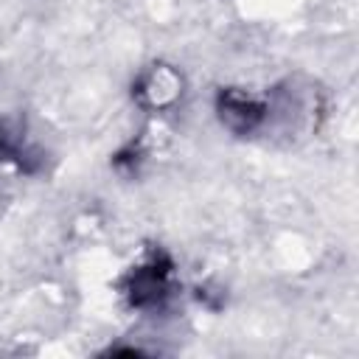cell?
<instances>
[{
    "label": "cell",
    "instance_id": "cell-4",
    "mask_svg": "<svg viewBox=\"0 0 359 359\" xmlns=\"http://www.w3.org/2000/svg\"><path fill=\"white\" fill-rule=\"evenodd\" d=\"M0 154H3V157H14V160H20V157H17L20 151H17V149L6 140V135H3V123H0ZM20 163H22V160H20Z\"/></svg>",
    "mask_w": 359,
    "mask_h": 359
},
{
    "label": "cell",
    "instance_id": "cell-3",
    "mask_svg": "<svg viewBox=\"0 0 359 359\" xmlns=\"http://www.w3.org/2000/svg\"><path fill=\"white\" fill-rule=\"evenodd\" d=\"M135 95H137V101L143 107L163 109V107H168L180 95V79L168 67H151V70H146L137 79Z\"/></svg>",
    "mask_w": 359,
    "mask_h": 359
},
{
    "label": "cell",
    "instance_id": "cell-2",
    "mask_svg": "<svg viewBox=\"0 0 359 359\" xmlns=\"http://www.w3.org/2000/svg\"><path fill=\"white\" fill-rule=\"evenodd\" d=\"M216 118L222 121V126L233 135H258L266 129V118H269V98L266 95H255L244 87H222L216 93L213 101Z\"/></svg>",
    "mask_w": 359,
    "mask_h": 359
},
{
    "label": "cell",
    "instance_id": "cell-1",
    "mask_svg": "<svg viewBox=\"0 0 359 359\" xmlns=\"http://www.w3.org/2000/svg\"><path fill=\"white\" fill-rule=\"evenodd\" d=\"M121 294L132 311H146V314L165 311L177 294V272L171 258L160 250L149 252L140 264H135L123 275Z\"/></svg>",
    "mask_w": 359,
    "mask_h": 359
}]
</instances>
